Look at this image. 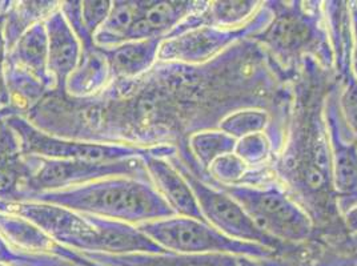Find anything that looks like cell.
Wrapping results in <instances>:
<instances>
[{"mask_svg": "<svg viewBox=\"0 0 357 266\" xmlns=\"http://www.w3.org/2000/svg\"><path fill=\"white\" fill-rule=\"evenodd\" d=\"M16 134L22 152L26 156H35L48 160H79V162H121L135 157L156 155L169 159L176 155L174 147L162 146L153 148H139L118 144H103L63 139L45 132L33 125L24 116H11L3 120Z\"/></svg>", "mask_w": 357, "mask_h": 266, "instance_id": "52a82bcc", "label": "cell"}, {"mask_svg": "<svg viewBox=\"0 0 357 266\" xmlns=\"http://www.w3.org/2000/svg\"><path fill=\"white\" fill-rule=\"evenodd\" d=\"M30 201L67 208L135 226L176 216L152 181L146 178H105L75 188L39 193Z\"/></svg>", "mask_w": 357, "mask_h": 266, "instance_id": "3957f363", "label": "cell"}, {"mask_svg": "<svg viewBox=\"0 0 357 266\" xmlns=\"http://www.w3.org/2000/svg\"><path fill=\"white\" fill-rule=\"evenodd\" d=\"M199 1L190 0H139L137 15L130 31V40L165 39L187 16L197 8Z\"/></svg>", "mask_w": 357, "mask_h": 266, "instance_id": "9a60e30c", "label": "cell"}, {"mask_svg": "<svg viewBox=\"0 0 357 266\" xmlns=\"http://www.w3.org/2000/svg\"><path fill=\"white\" fill-rule=\"evenodd\" d=\"M143 160L152 184L176 216L206 221L200 213L194 191L174 164L167 157L152 153L144 156Z\"/></svg>", "mask_w": 357, "mask_h": 266, "instance_id": "2e32d148", "label": "cell"}, {"mask_svg": "<svg viewBox=\"0 0 357 266\" xmlns=\"http://www.w3.org/2000/svg\"><path fill=\"white\" fill-rule=\"evenodd\" d=\"M0 266H7V265H3V264H0Z\"/></svg>", "mask_w": 357, "mask_h": 266, "instance_id": "836d02e7", "label": "cell"}, {"mask_svg": "<svg viewBox=\"0 0 357 266\" xmlns=\"http://www.w3.org/2000/svg\"><path fill=\"white\" fill-rule=\"evenodd\" d=\"M271 17L272 14L266 6V1H263L252 20L244 27L220 29L204 26L175 38L164 39L159 48L158 61L181 63L190 65L208 63L238 40L252 38L253 35L267 26Z\"/></svg>", "mask_w": 357, "mask_h": 266, "instance_id": "30bf717a", "label": "cell"}, {"mask_svg": "<svg viewBox=\"0 0 357 266\" xmlns=\"http://www.w3.org/2000/svg\"><path fill=\"white\" fill-rule=\"evenodd\" d=\"M10 6V1H0V24H3V17Z\"/></svg>", "mask_w": 357, "mask_h": 266, "instance_id": "d6a6232c", "label": "cell"}, {"mask_svg": "<svg viewBox=\"0 0 357 266\" xmlns=\"http://www.w3.org/2000/svg\"><path fill=\"white\" fill-rule=\"evenodd\" d=\"M139 0L112 1L109 15L96 32L93 40L100 48H111L128 42L130 31L137 15Z\"/></svg>", "mask_w": 357, "mask_h": 266, "instance_id": "d4e9b609", "label": "cell"}, {"mask_svg": "<svg viewBox=\"0 0 357 266\" xmlns=\"http://www.w3.org/2000/svg\"><path fill=\"white\" fill-rule=\"evenodd\" d=\"M351 16L354 30V52H352V71L357 79V1H351Z\"/></svg>", "mask_w": 357, "mask_h": 266, "instance_id": "1f68e13d", "label": "cell"}, {"mask_svg": "<svg viewBox=\"0 0 357 266\" xmlns=\"http://www.w3.org/2000/svg\"><path fill=\"white\" fill-rule=\"evenodd\" d=\"M98 266H259V260L224 253L178 254V253H130L107 254L77 251Z\"/></svg>", "mask_w": 357, "mask_h": 266, "instance_id": "7c38bea8", "label": "cell"}, {"mask_svg": "<svg viewBox=\"0 0 357 266\" xmlns=\"http://www.w3.org/2000/svg\"><path fill=\"white\" fill-rule=\"evenodd\" d=\"M238 140L220 130H208L195 133L191 136L188 146L195 162L208 173L211 164L224 155L234 153Z\"/></svg>", "mask_w": 357, "mask_h": 266, "instance_id": "484cf974", "label": "cell"}, {"mask_svg": "<svg viewBox=\"0 0 357 266\" xmlns=\"http://www.w3.org/2000/svg\"><path fill=\"white\" fill-rule=\"evenodd\" d=\"M35 173L27 185L24 201L39 193L52 192L86 185L109 178H137L151 180L143 157L121 162H79L48 160L35 157Z\"/></svg>", "mask_w": 357, "mask_h": 266, "instance_id": "9c48e42d", "label": "cell"}, {"mask_svg": "<svg viewBox=\"0 0 357 266\" xmlns=\"http://www.w3.org/2000/svg\"><path fill=\"white\" fill-rule=\"evenodd\" d=\"M111 8L112 1L108 0L82 1V22L84 30L91 38H95L96 32L103 26Z\"/></svg>", "mask_w": 357, "mask_h": 266, "instance_id": "f546056e", "label": "cell"}, {"mask_svg": "<svg viewBox=\"0 0 357 266\" xmlns=\"http://www.w3.org/2000/svg\"><path fill=\"white\" fill-rule=\"evenodd\" d=\"M35 168V156H26L14 131L0 121V201H24Z\"/></svg>", "mask_w": 357, "mask_h": 266, "instance_id": "4fadbf2b", "label": "cell"}, {"mask_svg": "<svg viewBox=\"0 0 357 266\" xmlns=\"http://www.w3.org/2000/svg\"><path fill=\"white\" fill-rule=\"evenodd\" d=\"M0 210L29 220L56 244L75 251L107 254L169 253L142 233L137 226L126 222L111 221L36 201H0Z\"/></svg>", "mask_w": 357, "mask_h": 266, "instance_id": "7a4b0ae2", "label": "cell"}, {"mask_svg": "<svg viewBox=\"0 0 357 266\" xmlns=\"http://www.w3.org/2000/svg\"><path fill=\"white\" fill-rule=\"evenodd\" d=\"M163 39L130 40L123 45L102 48L112 80H132L149 72L156 64Z\"/></svg>", "mask_w": 357, "mask_h": 266, "instance_id": "ac0fdd59", "label": "cell"}, {"mask_svg": "<svg viewBox=\"0 0 357 266\" xmlns=\"http://www.w3.org/2000/svg\"><path fill=\"white\" fill-rule=\"evenodd\" d=\"M272 17L252 39L284 70L295 72L305 58L333 70L323 1H266Z\"/></svg>", "mask_w": 357, "mask_h": 266, "instance_id": "277c9868", "label": "cell"}, {"mask_svg": "<svg viewBox=\"0 0 357 266\" xmlns=\"http://www.w3.org/2000/svg\"><path fill=\"white\" fill-rule=\"evenodd\" d=\"M219 130L236 140L252 133L266 132L273 147L275 156L283 148L285 139V136L278 131L272 115L266 109L259 108H245L229 114L222 120Z\"/></svg>", "mask_w": 357, "mask_h": 266, "instance_id": "44dd1931", "label": "cell"}, {"mask_svg": "<svg viewBox=\"0 0 357 266\" xmlns=\"http://www.w3.org/2000/svg\"><path fill=\"white\" fill-rule=\"evenodd\" d=\"M139 230L158 244L164 251L178 254H212L224 253L253 260L279 257V253L267 247L238 241L225 236L208 222L192 217L172 216L162 220L143 222Z\"/></svg>", "mask_w": 357, "mask_h": 266, "instance_id": "8992f818", "label": "cell"}, {"mask_svg": "<svg viewBox=\"0 0 357 266\" xmlns=\"http://www.w3.org/2000/svg\"><path fill=\"white\" fill-rule=\"evenodd\" d=\"M0 236L11 247L32 253H51L55 241L32 222L0 210Z\"/></svg>", "mask_w": 357, "mask_h": 266, "instance_id": "603a6c76", "label": "cell"}, {"mask_svg": "<svg viewBox=\"0 0 357 266\" xmlns=\"http://www.w3.org/2000/svg\"><path fill=\"white\" fill-rule=\"evenodd\" d=\"M235 153L251 168L269 165L275 153L266 132L252 133L238 139Z\"/></svg>", "mask_w": 357, "mask_h": 266, "instance_id": "83f0119b", "label": "cell"}, {"mask_svg": "<svg viewBox=\"0 0 357 266\" xmlns=\"http://www.w3.org/2000/svg\"><path fill=\"white\" fill-rule=\"evenodd\" d=\"M45 27L48 40V72L54 80L55 91L64 92L68 77L82 58V45L60 7L45 19Z\"/></svg>", "mask_w": 357, "mask_h": 266, "instance_id": "5bb4252c", "label": "cell"}, {"mask_svg": "<svg viewBox=\"0 0 357 266\" xmlns=\"http://www.w3.org/2000/svg\"><path fill=\"white\" fill-rule=\"evenodd\" d=\"M6 59H7V45L3 35V27L0 24V121L16 116L10 91L6 79Z\"/></svg>", "mask_w": 357, "mask_h": 266, "instance_id": "4dcf8cb0", "label": "cell"}, {"mask_svg": "<svg viewBox=\"0 0 357 266\" xmlns=\"http://www.w3.org/2000/svg\"><path fill=\"white\" fill-rule=\"evenodd\" d=\"M0 264L7 266H76L54 253H32L11 247L0 236Z\"/></svg>", "mask_w": 357, "mask_h": 266, "instance_id": "4316f807", "label": "cell"}, {"mask_svg": "<svg viewBox=\"0 0 357 266\" xmlns=\"http://www.w3.org/2000/svg\"><path fill=\"white\" fill-rule=\"evenodd\" d=\"M339 83L335 70L305 58L292 80V103L283 148L268 165L276 182L310 217L317 232L313 242L349 235L333 187L326 102Z\"/></svg>", "mask_w": 357, "mask_h": 266, "instance_id": "6da1fadb", "label": "cell"}, {"mask_svg": "<svg viewBox=\"0 0 357 266\" xmlns=\"http://www.w3.org/2000/svg\"><path fill=\"white\" fill-rule=\"evenodd\" d=\"M7 64H13L40 79L51 91L55 84L48 72V40L45 22L31 27L22 38L7 51Z\"/></svg>", "mask_w": 357, "mask_h": 266, "instance_id": "ffe728a7", "label": "cell"}, {"mask_svg": "<svg viewBox=\"0 0 357 266\" xmlns=\"http://www.w3.org/2000/svg\"><path fill=\"white\" fill-rule=\"evenodd\" d=\"M339 86L340 80L329 92L324 111L333 187L339 197H354L357 196V140L342 118L339 107Z\"/></svg>", "mask_w": 357, "mask_h": 266, "instance_id": "8fae6325", "label": "cell"}, {"mask_svg": "<svg viewBox=\"0 0 357 266\" xmlns=\"http://www.w3.org/2000/svg\"><path fill=\"white\" fill-rule=\"evenodd\" d=\"M349 4L351 1L342 0L323 1L328 40L333 54V70L339 80L352 71L354 30Z\"/></svg>", "mask_w": 357, "mask_h": 266, "instance_id": "e0dca14e", "label": "cell"}, {"mask_svg": "<svg viewBox=\"0 0 357 266\" xmlns=\"http://www.w3.org/2000/svg\"><path fill=\"white\" fill-rule=\"evenodd\" d=\"M112 81L108 61L100 47L82 49V58L66 83L64 92L74 99H89L103 92Z\"/></svg>", "mask_w": 357, "mask_h": 266, "instance_id": "d6986e66", "label": "cell"}, {"mask_svg": "<svg viewBox=\"0 0 357 266\" xmlns=\"http://www.w3.org/2000/svg\"><path fill=\"white\" fill-rule=\"evenodd\" d=\"M213 187L235 198L260 230L282 244L298 247L317 240L310 214L278 182Z\"/></svg>", "mask_w": 357, "mask_h": 266, "instance_id": "5b68a950", "label": "cell"}, {"mask_svg": "<svg viewBox=\"0 0 357 266\" xmlns=\"http://www.w3.org/2000/svg\"><path fill=\"white\" fill-rule=\"evenodd\" d=\"M339 107L345 124L357 140V79L354 71L348 72L340 80Z\"/></svg>", "mask_w": 357, "mask_h": 266, "instance_id": "f1b7e54d", "label": "cell"}, {"mask_svg": "<svg viewBox=\"0 0 357 266\" xmlns=\"http://www.w3.org/2000/svg\"><path fill=\"white\" fill-rule=\"evenodd\" d=\"M168 160L178 168L180 173L188 181L197 200L200 213L211 226L231 238L259 244L273 249L279 253V257L287 256L298 248L282 244L260 230L235 198L222 189L199 180L183 165L176 155L171 156Z\"/></svg>", "mask_w": 357, "mask_h": 266, "instance_id": "ba28073f", "label": "cell"}, {"mask_svg": "<svg viewBox=\"0 0 357 266\" xmlns=\"http://www.w3.org/2000/svg\"><path fill=\"white\" fill-rule=\"evenodd\" d=\"M59 7L60 1H10L1 24L7 51L31 27L45 22Z\"/></svg>", "mask_w": 357, "mask_h": 266, "instance_id": "7402d4cb", "label": "cell"}, {"mask_svg": "<svg viewBox=\"0 0 357 266\" xmlns=\"http://www.w3.org/2000/svg\"><path fill=\"white\" fill-rule=\"evenodd\" d=\"M263 1L238 0V1H206L202 10L203 26L220 29H240L248 24L261 7Z\"/></svg>", "mask_w": 357, "mask_h": 266, "instance_id": "cb8c5ba5", "label": "cell"}]
</instances>
